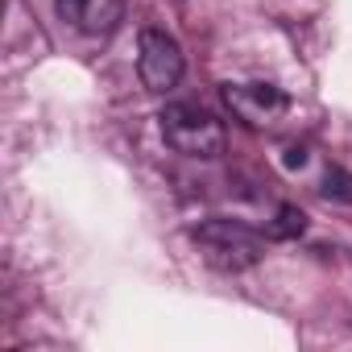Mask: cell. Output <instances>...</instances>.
<instances>
[{"label": "cell", "instance_id": "6", "mask_svg": "<svg viewBox=\"0 0 352 352\" xmlns=\"http://www.w3.org/2000/svg\"><path fill=\"white\" fill-rule=\"evenodd\" d=\"M302 228H307V216H302V212H298V208H282V212H278V220H274V228H270V232H274V236H282V241H286V236H298V232H302Z\"/></svg>", "mask_w": 352, "mask_h": 352}, {"label": "cell", "instance_id": "3", "mask_svg": "<svg viewBox=\"0 0 352 352\" xmlns=\"http://www.w3.org/2000/svg\"><path fill=\"white\" fill-rule=\"evenodd\" d=\"M183 46L174 34L166 30H141V42H137V75L149 91H170V87H179L183 79Z\"/></svg>", "mask_w": 352, "mask_h": 352}, {"label": "cell", "instance_id": "4", "mask_svg": "<svg viewBox=\"0 0 352 352\" xmlns=\"http://www.w3.org/2000/svg\"><path fill=\"white\" fill-rule=\"evenodd\" d=\"M224 104L236 120H245L249 129H274L286 112H290V96L274 83L249 79V83H228L224 87Z\"/></svg>", "mask_w": 352, "mask_h": 352}, {"label": "cell", "instance_id": "1", "mask_svg": "<svg viewBox=\"0 0 352 352\" xmlns=\"http://www.w3.org/2000/svg\"><path fill=\"white\" fill-rule=\"evenodd\" d=\"M195 245L204 253L208 265L224 270V274H241V270H253L261 257H265V241L236 224V220H208L195 228Z\"/></svg>", "mask_w": 352, "mask_h": 352}, {"label": "cell", "instance_id": "7", "mask_svg": "<svg viewBox=\"0 0 352 352\" xmlns=\"http://www.w3.org/2000/svg\"><path fill=\"white\" fill-rule=\"evenodd\" d=\"M327 195H336V199H352V179L344 170H327V187H323Z\"/></svg>", "mask_w": 352, "mask_h": 352}, {"label": "cell", "instance_id": "2", "mask_svg": "<svg viewBox=\"0 0 352 352\" xmlns=\"http://www.w3.org/2000/svg\"><path fill=\"white\" fill-rule=\"evenodd\" d=\"M162 137L174 153H187V157L224 153V124L199 104H170L162 112Z\"/></svg>", "mask_w": 352, "mask_h": 352}, {"label": "cell", "instance_id": "5", "mask_svg": "<svg viewBox=\"0 0 352 352\" xmlns=\"http://www.w3.org/2000/svg\"><path fill=\"white\" fill-rule=\"evenodd\" d=\"M54 5L58 17L87 38H108L124 17V0H54Z\"/></svg>", "mask_w": 352, "mask_h": 352}]
</instances>
